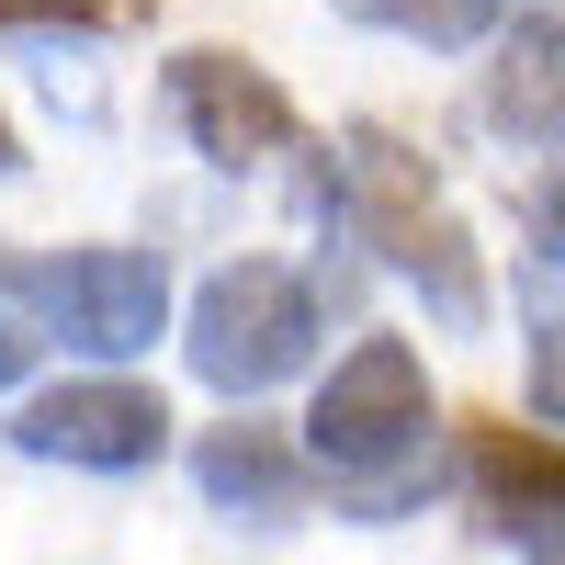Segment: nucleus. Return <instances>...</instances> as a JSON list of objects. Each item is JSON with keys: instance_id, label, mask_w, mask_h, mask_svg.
I'll list each match as a JSON object with an SVG mask.
<instances>
[{"instance_id": "1", "label": "nucleus", "mask_w": 565, "mask_h": 565, "mask_svg": "<svg viewBox=\"0 0 565 565\" xmlns=\"http://www.w3.org/2000/svg\"><path fill=\"white\" fill-rule=\"evenodd\" d=\"M328 226H351L385 271H407L418 295L441 306V328H476L487 317L476 238H463V215L441 204V181H430V159H418L407 136H385V125L328 136Z\"/></svg>"}, {"instance_id": "2", "label": "nucleus", "mask_w": 565, "mask_h": 565, "mask_svg": "<svg viewBox=\"0 0 565 565\" xmlns=\"http://www.w3.org/2000/svg\"><path fill=\"white\" fill-rule=\"evenodd\" d=\"M306 452L340 476V498L362 521H396V509L430 487V373L407 340H351L340 373L306 407Z\"/></svg>"}, {"instance_id": "3", "label": "nucleus", "mask_w": 565, "mask_h": 565, "mask_svg": "<svg viewBox=\"0 0 565 565\" xmlns=\"http://www.w3.org/2000/svg\"><path fill=\"white\" fill-rule=\"evenodd\" d=\"M317 351V282L282 260H226L193 295V373L215 396H271Z\"/></svg>"}, {"instance_id": "4", "label": "nucleus", "mask_w": 565, "mask_h": 565, "mask_svg": "<svg viewBox=\"0 0 565 565\" xmlns=\"http://www.w3.org/2000/svg\"><path fill=\"white\" fill-rule=\"evenodd\" d=\"M23 306L57 328L68 351L125 362V351H148V340H159L170 282H159L148 249H45V260H23Z\"/></svg>"}, {"instance_id": "5", "label": "nucleus", "mask_w": 565, "mask_h": 565, "mask_svg": "<svg viewBox=\"0 0 565 565\" xmlns=\"http://www.w3.org/2000/svg\"><path fill=\"white\" fill-rule=\"evenodd\" d=\"M159 90H170V125L204 170H260V159L295 148V103L271 90V68L226 57V45H181Z\"/></svg>"}, {"instance_id": "6", "label": "nucleus", "mask_w": 565, "mask_h": 565, "mask_svg": "<svg viewBox=\"0 0 565 565\" xmlns=\"http://www.w3.org/2000/svg\"><path fill=\"white\" fill-rule=\"evenodd\" d=\"M12 441L34 463H79V476H136V463H159L170 441V407L148 385H57L12 418Z\"/></svg>"}, {"instance_id": "7", "label": "nucleus", "mask_w": 565, "mask_h": 565, "mask_svg": "<svg viewBox=\"0 0 565 565\" xmlns=\"http://www.w3.org/2000/svg\"><path fill=\"white\" fill-rule=\"evenodd\" d=\"M193 476H204V498L215 509H238V521H260V532H282V521H306V452L282 441V430H215L204 452H193Z\"/></svg>"}, {"instance_id": "8", "label": "nucleus", "mask_w": 565, "mask_h": 565, "mask_svg": "<svg viewBox=\"0 0 565 565\" xmlns=\"http://www.w3.org/2000/svg\"><path fill=\"white\" fill-rule=\"evenodd\" d=\"M487 125L521 148H565V12H532L487 68Z\"/></svg>"}, {"instance_id": "9", "label": "nucleus", "mask_w": 565, "mask_h": 565, "mask_svg": "<svg viewBox=\"0 0 565 565\" xmlns=\"http://www.w3.org/2000/svg\"><path fill=\"white\" fill-rule=\"evenodd\" d=\"M476 498L498 509L509 532L521 521H543V509H565V452H543V441H521V430H476Z\"/></svg>"}, {"instance_id": "10", "label": "nucleus", "mask_w": 565, "mask_h": 565, "mask_svg": "<svg viewBox=\"0 0 565 565\" xmlns=\"http://www.w3.org/2000/svg\"><path fill=\"white\" fill-rule=\"evenodd\" d=\"M509 0H340V23H373V34H407V45H487Z\"/></svg>"}, {"instance_id": "11", "label": "nucleus", "mask_w": 565, "mask_h": 565, "mask_svg": "<svg viewBox=\"0 0 565 565\" xmlns=\"http://www.w3.org/2000/svg\"><path fill=\"white\" fill-rule=\"evenodd\" d=\"M532 260L565 271V170H543V193H532Z\"/></svg>"}, {"instance_id": "12", "label": "nucleus", "mask_w": 565, "mask_h": 565, "mask_svg": "<svg viewBox=\"0 0 565 565\" xmlns=\"http://www.w3.org/2000/svg\"><path fill=\"white\" fill-rule=\"evenodd\" d=\"M532 407L565 430V328H543V351H532Z\"/></svg>"}, {"instance_id": "13", "label": "nucleus", "mask_w": 565, "mask_h": 565, "mask_svg": "<svg viewBox=\"0 0 565 565\" xmlns=\"http://www.w3.org/2000/svg\"><path fill=\"white\" fill-rule=\"evenodd\" d=\"M103 0H0V23H90Z\"/></svg>"}, {"instance_id": "14", "label": "nucleus", "mask_w": 565, "mask_h": 565, "mask_svg": "<svg viewBox=\"0 0 565 565\" xmlns=\"http://www.w3.org/2000/svg\"><path fill=\"white\" fill-rule=\"evenodd\" d=\"M521 565H565V509H543V521H521Z\"/></svg>"}, {"instance_id": "15", "label": "nucleus", "mask_w": 565, "mask_h": 565, "mask_svg": "<svg viewBox=\"0 0 565 565\" xmlns=\"http://www.w3.org/2000/svg\"><path fill=\"white\" fill-rule=\"evenodd\" d=\"M23 362H34V340H23V317H12V306H0V396H12V385H23Z\"/></svg>"}, {"instance_id": "16", "label": "nucleus", "mask_w": 565, "mask_h": 565, "mask_svg": "<svg viewBox=\"0 0 565 565\" xmlns=\"http://www.w3.org/2000/svg\"><path fill=\"white\" fill-rule=\"evenodd\" d=\"M0 170H23V148H12V125H0Z\"/></svg>"}]
</instances>
